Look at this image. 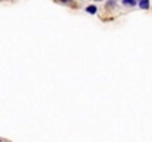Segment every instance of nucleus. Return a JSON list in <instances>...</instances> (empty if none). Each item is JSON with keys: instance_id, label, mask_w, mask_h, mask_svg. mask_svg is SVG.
Listing matches in <instances>:
<instances>
[{"instance_id": "f257e3e1", "label": "nucleus", "mask_w": 152, "mask_h": 142, "mask_svg": "<svg viewBox=\"0 0 152 142\" xmlns=\"http://www.w3.org/2000/svg\"><path fill=\"white\" fill-rule=\"evenodd\" d=\"M137 5H139V8H142V9H149V6H151L149 0H140Z\"/></svg>"}, {"instance_id": "f03ea898", "label": "nucleus", "mask_w": 152, "mask_h": 142, "mask_svg": "<svg viewBox=\"0 0 152 142\" xmlns=\"http://www.w3.org/2000/svg\"><path fill=\"white\" fill-rule=\"evenodd\" d=\"M96 11H98V8H96L95 5H90V6L86 8V12H89V13H92V15H95V13H96Z\"/></svg>"}, {"instance_id": "7ed1b4c3", "label": "nucleus", "mask_w": 152, "mask_h": 142, "mask_svg": "<svg viewBox=\"0 0 152 142\" xmlns=\"http://www.w3.org/2000/svg\"><path fill=\"white\" fill-rule=\"evenodd\" d=\"M123 5L124 6H136L137 2H133V0H123Z\"/></svg>"}]
</instances>
